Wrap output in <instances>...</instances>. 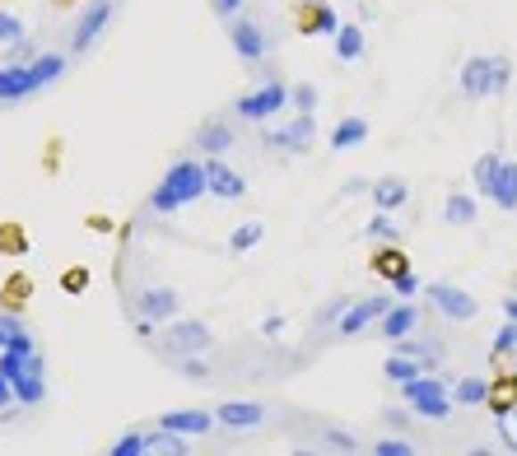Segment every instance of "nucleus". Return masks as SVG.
Masks as SVG:
<instances>
[{
	"label": "nucleus",
	"instance_id": "f257e3e1",
	"mask_svg": "<svg viewBox=\"0 0 517 456\" xmlns=\"http://www.w3.org/2000/svg\"><path fill=\"white\" fill-rule=\"evenodd\" d=\"M210 186H205V163L196 159H177L168 173H163V182L154 186V196H150V210L154 215H177L182 205H192L201 200Z\"/></svg>",
	"mask_w": 517,
	"mask_h": 456
},
{
	"label": "nucleus",
	"instance_id": "f03ea898",
	"mask_svg": "<svg viewBox=\"0 0 517 456\" xmlns=\"http://www.w3.org/2000/svg\"><path fill=\"white\" fill-rule=\"evenodd\" d=\"M401 396H406V405L420 414V419H447L452 414V387H443V378L439 372H420V378H410V382H401Z\"/></svg>",
	"mask_w": 517,
	"mask_h": 456
},
{
	"label": "nucleus",
	"instance_id": "7ed1b4c3",
	"mask_svg": "<svg viewBox=\"0 0 517 456\" xmlns=\"http://www.w3.org/2000/svg\"><path fill=\"white\" fill-rule=\"evenodd\" d=\"M215 345V330L205 322H168L163 330V349L177 359V354H205V349Z\"/></svg>",
	"mask_w": 517,
	"mask_h": 456
},
{
	"label": "nucleus",
	"instance_id": "20e7f679",
	"mask_svg": "<svg viewBox=\"0 0 517 456\" xmlns=\"http://www.w3.org/2000/svg\"><path fill=\"white\" fill-rule=\"evenodd\" d=\"M387 307H391L387 294H368V298H359V303H349V307H345V317L336 322V330H341V336H364V326L382 322V317H387Z\"/></svg>",
	"mask_w": 517,
	"mask_h": 456
},
{
	"label": "nucleus",
	"instance_id": "39448f33",
	"mask_svg": "<svg viewBox=\"0 0 517 456\" xmlns=\"http://www.w3.org/2000/svg\"><path fill=\"white\" fill-rule=\"evenodd\" d=\"M294 24H299V33H308V37H336L341 14L331 10V5H322V0H299Z\"/></svg>",
	"mask_w": 517,
	"mask_h": 456
},
{
	"label": "nucleus",
	"instance_id": "423d86ee",
	"mask_svg": "<svg viewBox=\"0 0 517 456\" xmlns=\"http://www.w3.org/2000/svg\"><path fill=\"white\" fill-rule=\"evenodd\" d=\"M284 102H289V89L284 85H261L257 94H247V98H238V117H247V121H266V117H275V112H284Z\"/></svg>",
	"mask_w": 517,
	"mask_h": 456
},
{
	"label": "nucleus",
	"instance_id": "0eeeda50",
	"mask_svg": "<svg viewBox=\"0 0 517 456\" xmlns=\"http://www.w3.org/2000/svg\"><path fill=\"white\" fill-rule=\"evenodd\" d=\"M313 135H317V121H313V112H299V117L289 121L284 131H266V144H271V150L303 154V150H313Z\"/></svg>",
	"mask_w": 517,
	"mask_h": 456
},
{
	"label": "nucleus",
	"instance_id": "6e6552de",
	"mask_svg": "<svg viewBox=\"0 0 517 456\" xmlns=\"http://www.w3.org/2000/svg\"><path fill=\"white\" fill-rule=\"evenodd\" d=\"M494 66H499V56H471L457 75L462 98H494Z\"/></svg>",
	"mask_w": 517,
	"mask_h": 456
},
{
	"label": "nucleus",
	"instance_id": "1a4fd4ad",
	"mask_svg": "<svg viewBox=\"0 0 517 456\" xmlns=\"http://www.w3.org/2000/svg\"><path fill=\"white\" fill-rule=\"evenodd\" d=\"M205 186H210L215 200H242L247 177H242L238 168H229L224 159H205Z\"/></svg>",
	"mask_w": 517,
	"mask_h": 456
},
{
	"label": "nucleus",
	"instance_id": "9d476101",
	"mask_svg": "<svg viewBox=\"0 0 517 456\" xmlns=\"http://www.w3.org/2000/svg\"><path fill=\"white\" fill-rule=\"evenodd\" d=\"M108 19H112V0H94V5L79 14V28H75V37H70V52L85 56V52L98 43V33L108 28Z\"/></svg>",
	"mask_w": 517,
	"mask_h": 456
},
{
	"label": "nucleus",
	"instance_id": "9b49d317",
	"mask_svg": "<svg viewBox=\"0 0 517 456\" xmlns=\"http://www.w3.org/2000/svg\"><path fill=\"white\" fill-rule=\"evenodd\" d=\"M429 303L439 307L447 322H471L475 317V298L457 284H429Z\"/></svg>",
	"mask_w": 517,
	"mask_h": 456
},
{
	"label": "nucleus",
	"instance_id": "f8f14e48",
	"mask_svg": "<svg viewBox=\"0 0 517 456\" xmlns=\"http://www.w3.org/2000/svg\"><path fill=\"white\" fill-rule=\"evenodd\" d=\"M177 289L173 284H150L144 294L135 298V317H150V322H168V317H177Z\"/></svg>",
	"mask_w": 517,
	"mask_h": 456
},
{
	"label": "nucleus",
	"instance_id": "ddd939ff",
	"mask_svg": "<svg viewBox=\"0 0 517 456\" xmlns=\"http://www.w3.org/2000/svg\"><path fill=\"white\" fill-rule=\"evenodd\" d=\"M229 43L242 61H261L266 56V33L252 24V19H234L229 14Z\"/></svg>",
	"mask_w": 517,
	"mask_h": 456
},
{
	"label": "nucleus",
	"instance_id": "4468645a",
	"mask_svg": "<svg viewBox=\"0 0 517 456\" xmlns=\"http://www.w3.org/2000/svg\"><path fill=\"white\" fill-rule=\"evenodd\" d=\"M215 419H219L224 428H257V424L266 419V410H261L257 401H224V405L215 410Z\"/></svg>",
	"mask_w": 517,
	"mask_h": 456
},
{
	"label": "nucleus",
	"instance_id": "2eb2a0df",
	"mask_svg": "<svg viewBox=\"0 0 517 456\" xmlns=\"http://www.w3.org/2000/svg\"><path fill=\"white\" fill-rule=\"evenodd\" d=\"M61 75H66V56H56V52H43V56L29 61V89L33 94L47 89V85H56Z\"/></svg>",
	"mask_w": 517,
	"mask_h": 456
},
{
	"label": "nucleus",
	"instance_id": "dca6fc26",
	"mask_svg": "<svg viewBox=\"0 0 517 456\" xmlns=\"http://www.w3.org/2000/svg\"><path fill=\"white\" fill-rule=\"evenodd\" d=\"M215 414L210 410H168L159 414V428H173V433H210Z\"/></svg>",
	"mask_w": 517,
	"mask_h": 456
},
{
	"label": "nucleus",
	"instance_id": "f3484780",
	"mask_svg": "<svg viewBox=\"0 0 517 456\" xmlns=\"http://www.w3.org/2000/svg\"><path fill=\"white\" fill-rule=\"evenodd\" d=\"M415 322H420V313H415L410 303H391V307H387V317L378 322V330H382L387 340H406L410 330H415Z\"/></svg>",
	"mask_w": 517,
	"mask_h": 456
},
{
	"label": "nucleus",
	"instance_id": "a211bd4d",
	"mask_svg": "<svg viewBox=\"0 0 517 456\" xmlns=\"http://www.w3.org/2000/svg\"><path fill=\"white\" fill-rule=\"evenodd\" d=\"M489 200L499 205V210H517V159H504L499 163V177H494V191H489Z\"/></svg>",
	"mask_w": 517,
	"mask_h": 456
},
{
	"label": "nucleus",
	"instance_id": "6ab92c4d",
	"mask_svg": "<svg viewBox=\"0 0 517 456\" xmlns=\"http://www.w3.org/2000/svg\"><path fill=\"white\" fill-rule=\"evenodd\" d=\"M489 414L499 419V414H508L513 405H517V372H499V378L489 382Z\"/></svg>",
	"mask_w": 517,
	"mask_h": 456
},
{
	"label": "nucleus",
	"instance_id": "aec40b11",
	"mask_svg": "<svg viewBox=\"0 0 517 456\" xmlns=\"http://www.w3.org/2000/svg\"><path fill=\"white\" fill-rule=\"evenodd\" d=\"M368 140V121L364 117H345V121H336V131H331L326 135V144H331V150H355V144H364Z\"/></svg>",
	"mask_w": 517,
	"mask_h": 456
},
{
	"label": "nucleus",
	"instance_id": "412c9836",
	"mask_svg": "<svg viewBox=\"0 0 517 456\" xmlns=\"http://www.w3.org/2000/svg\"><path fill=\"white\" fill-rule=\"evenodd\" d=\"M410 200V186L401 182V177H378L373 182V205H378V210H401V205Z\"/></svg>",
	"mask_w": 517,
	"mask_h": 456
},
{
	"label": "nucleus",
	"instance_id": "4be33fe9",
	"mask_svg": "<svg viewBox=\"0 0 517 456\" xmlns=\"http://www.w3.org/2000/svg\"><path fill=\"white\" fill-rule=\"evenodd\" d=\"M331 43H336V56L341 61H359L364 56V24H341Z\"/></svg>",
	"mask_w": 517,
	"mask_h": 456
},
{
	"label": "nucleus",
	"instance_id": "5701e85b",
	"mask_svg": "<svg viewBox=\"0 0 517 456\" xmlns=\"http://www.w3.org/2000/svg\"><path fill=\"white\" fill-rule=\"evenodd\" d=\"M29 66H0V102L10 98H29Z\"/></svg>",
	"mask_w": 517,
	"mask_h": 456
},
{
	"label": "nucleus",
	"instance_id": "b1692460",
	"mask_svg": "<svg viewBox=\"0 0 517 456\" xmlns=\"http://www.w3.org/2000/svg\"><path fill=\"white\" fill-rule=\"evenodd\" d=\"M401 271H410V261H406L401 247H378V252H373V275H382V280L391 284Z\"/></svg>",
	"mask_w": 517,
	"mask_h": 456
},
{
	"label": "nucleus",
	"instance_id": "393cba45",
	"mask_svg": "<svg viewBox=\"0 0 517 456\" xmlns=\"http://www.w3.org/2000/svg\"><path fill=\"white\" fill-rule=\"evenodd\" d=\"M196 144H201V150L205 154H210V159H219L224 150H229V144H234V131L229 126H224V121H210V126H201V135H196Z\"/></svg>",
	"mask_w": 517,
	"mask_h": 456
},
{
	"label": "nucleus",
	"instance_id": "a878e982",
	"mask_svg": "<svg viewBox=\"0 0 517 456\" xmlns=\"http://www.w3.org/2000/svg\"><path fill=\"white\" fill-rule=\"evenodd\" d=\"M47 387H43V372H19L14 378V401L19 405H43Z\"/></svg>",
	"mask_w": 517,
	"mask_h": 456
},
{
	"label": "nucleus",
	"instance_id": "bb28decb",
	"mask_svg": "<svg viewBox=\"0 0 517 456\" xmlns=\"http://www.w3.org/2000/svg\"><path fill=\"white\" fill-rule=\"evenodd\" d=\"M452 401L457 405H485L489 401V378H462L452 387Z\"/></svg>",
	"mask_w": 517,
	"mask_h": 456
},
{
	"label": "nucleus",
	"instance_id": "cd10ccee",
	"mask_svg": "<svg viewBox=\"0 0 517 456\" xmlns=\"http://www.w3.org/2000/svg\"><path fill=\"white\" fill-rule=\"evenodd\" d=\"M499 163H504V154H480V159H475L471 177H475V191H480V196H489V191H494V177H499Z\"/></svg>",
	"mask_w": 517,
	"mask_h": 456
},
{
	"label": "nucleus",
	"instance_id": "c85d7f7f",
	"mask_svg": "<svg viewBox=\"0 0 517 456\" xmlns=\"http://www.w3.org/2000/svg\"><path fill=\"white\" fill-rule=\"evenodd\" d=\"M382 372L391 382H410V378H420V372H424V363H415V354H401V349H397L391 359H382Z\"/></svg>",
	"mask_w": 517,
	"mask_h": 456
},
{
	"label": "nucleus",
	"instance_id": "c756f323",
	"mask_svg": "<svg viewBox=\"0 0 517 456\" xmlns=\"http://www.w3.org/2000/svg\"><path fill=\"white\" fill-rule=\"evenodd\" d=\"M364 238L368 242H401V228H397V219H391L387 210H378L373 219L364 224Z\"/></svg>",
	"mask_w": 517,
	"mask_h": 456
},
{
	"label": "nucleus",
	"instance_id": "7c9ffc66",
	"mask_svg": "<svg viewBox=\"0 0 517 456\" xmlns=\"http://www.w3.org/2000/svg\"><path fill=\"white\" fill-rule=\"evenodd\" d=\"M261 238H266V228H261L257 219H247V224H238L234 233H229V252H238V256H242V252H252V247H257Z\"/></svg>",
	"mask_w": 517,
	"mask_h": 456
},
{
	"label": "nucleus",
	"instance_id": "2f4dec72",
	"mask_svg": "<svg viewBox=\"0 0 517 456\" xmlns=\"http://www.w3.org/2000/svg\"><path fill=\"white\" fill-rule=\"evenodd\" d=\"M443 219L447 224H457V228H466V224H475V200L471 196H447V205H443Z\"/></svg>",
	"mask_w": 517,
	"mask_h": 456
},
{
	"label": "nucleus",
	"instance_id": "473e14b6",
	"mask_svg": "<svg viewBox=\"0 0 517 456\" xmlns=\"http://www.w3.org/2000/svg\"><path fill=\"white\" fill-rule=\"evenodd\" d=\"M504 354H517V322H504L499 336H494V345H489V359L494 363H504Z\"/></svg>",
	"mask_w": 517,
	"mask_h": 456
},
{
	"label": "nucleus",
	"instance_id": "72a5a7b5",
	"mask_svg": "<svg viewBox=\"0 0 517 456\" xmlns=\"http://www.w3.org/2000/svg\"><path fill=\"white\" fill-rule=\"evenodd\" d=\"M0 252H10V256L29 252V233L19 224H0Z\"/></svg>",
	"mask_w": 517,
	"mask_h": 456
},
{
	"label": "nucleus",
	"instance_id": "f704fd0d",
	"mask_svg": "<svg viewBox=\"0 0 517 456\" xmlns=\"http://www.w3.org/2000/svg\"><path fill=\"white\" fill-rule=\"evenodd\" d=\"M150 452H168V456H182L187 452V438L173 428H163V433H150Z\"/></svg>",
	"mask_w": 517,
	"mask_h": 456
},
{
	"label": "nucleus",
	"instance_id": "c9c22d12",
	"mask_svg": "<svg viewBox=\"0 0 517 456\" xmlns=\"http://www.w3.org/2000/svg\"><path fill=\"white\" fill-rule=\"evenodd\" d=\"M150 452V433H127V438L112 443V456H144Z\"/></svg>",
	"mask_w": 517,
	"mask_h": 456
},
{
	"label": "nucleus",
	"instance_id": "e433bc0d",
	"mask_svg": "<svg viewBox=\"0 0 517 456\" xmlns=\"http://www.w3.org/2000/svg\"><path fill=\"white\" fill-rule=\"evenodd\" d=\"M29 28H24V19H19V14H10V10H0V43H19V37H24Z\"/></svg>",
	"mask_w": 517,
	"mask_h": 456
},
{
	"label": "nucleus",
	"instance_id": "4c0bfd02",
	"mask_svg": "<svg viewBox=\"0 0 517 456\" xmlns=\"http://www.w3.org/2000/svg\"><path fill=\"white\" fill-rule=\"evenodd\" d=\"M289 102H294L299 112H313L317 108V89L313 85H294V89H289Z\"/></svg>",
	"mask_w": 517,
	"mask_h": 456
},
{
	"label": "nucleus",
	"instance_id": "58836bf2",
	"mask_svg": "<svg viewBox=\"0 0 517 456\" xmlns=\"http://www.w3.org/2000/svg\"><path fill=\"white\" fill-rule=\"evenodd\" d=\"M494 424H499V433H504V447H508V452H517V405H513L508 414H499Z\"/></svg>",
	"mask_w": 517,
	"mask_h": 456
},
{
	"label": "nucleus",
	"instance_id": "ea45409f",
	"mask_svg": "<svg viewBox=\"0 0 517 456\" xmlns=\"http://www.w3.org/2000/svg\"><path fill=\"white\" fill-rule=\"evenodd\" d=\"M33 61V43L29 37H19V43H10V52H5V66H29Z\"/></svg>",
	"mask_w": 517,
	"mask_h": 456
},
{
	"label": "nucleus",
	"instance_id": "a19ab883",
	"mask_svg": "<svg viewBox=\"0 0 517 456\" xmlns=\"http://www.w3.org/2000/svg\"><path fill=\"white\" fill-rule=\"evenodd\" d=\"M373 452H378V456H410L415 447H410L406 438H382V443H373Z\"/></svg>",
	"mask_w": 517,
	"mask_h": 456
},
{
	"label": "nucleus",
	"instance_id": "79ce46f5",
	"mask_svg": "<svg viewBox=\"0 0 517 456\" xmlns=\"http://www.w3.org/2000/svg\"><path fill=\"white\" fill-rule=\"evenodd\" d=\"M391 289H397V298H410V294L420 289V275H415V271H401L397 280H391Z\"/></svg>",
	"mask_w": 517,
	"mask_h": 456
},
{
	"label": "nucleus",
	"instance_id": "37998d69",
	"mask_svg": "<svg viewBox=\"0 0 517 456\" xmlns=\"http://www.w3.org/2000/svg\"><path fill=\"white\" fill-rule=\"evenodd\" d=\"M508 85H513V61L499 56V66H494V94H504Z\"/></svg>",
	"mask_w": 517,
	"mask_h": 456
},
{
	"label": "nucleus",
	"instance_id": "c03bdc74",
	"mask_svg": "<svg viewBox=\"0 0 517 456\" xmlns=\"http://www.w3.org/2000/svg\"><path fill=\"white\" fill-rule=\"evenodd\" d=\"M345 307H349V298H341V303H331V307H322V313H317V322H322V326H336V322L345 317Z\"/></svg>",
	"mask_w": 517,
	"mask_h": 456
},
{
	"label": "nucleus",
	"instance_id": "a18cd8bd",
	"mask_svg": "<svg viewBox=\"0 0 517 456\" xmlns=\"http://www.w3.org/2000/svg\"><path fill=\"white\" fill-rule=\"evenodd\" d=\"M410 414H415V410H387L382 419H387L391 428H410Z\"/></svg>",
	"mask_w": 517,
	"mask_h": 456
},
{
	"label": "nucleus",
	"instance_id": "49530a36",
	"mask_svg": "<svg viewBox=\"0 0 517 456\" xmlns=\"http://www.w3.org/2000/svg\"><path fill=\"white\" fill-rule=\"evenodd\" d=\"M326 443H331V447H341V452H359V443H355V438H345V433H336V428L326 433Z\"/></svg>",
	"mask_w": 517,
	"mask_h": 456
},
{
	"label": "nucleus",
	"instance_id": "de8ad7c7",
	"mask_svg": "<svg viewBox=\"0 0 517 456\" xmlns=\"http://www.w3.org/2000/svg\"><path fill=\"white\" fill-rule=\"evenodd\" d=\"M85 280H89L85 271H70V275H66V289H70V294H85Z\"/></svg>",
	"mask_w": 517,
	"mask_h": 456
},
{
	"label": "nucleus",
	"instance_id": "09e8293b",
	"mask_svg": "<svg viewBox=\"0 0 517 456\" xmlns=\"http://www.w3.org/2000/svg\"><path fill=\"white\" fill-rule=\"evenodd\" d=\"M10 401H14V382L5 378V372H0V410H5Z\"/></svg>",
	"mask_w": 517,
	"mask_h": 456
},
{
	"label": "nucleus",
	"instance_id": "8fccbe9b",
	"mask_svg": "<svg viewBox=\"0 0 517 456\" xmlns=\"http://www.w3.org/2000/svg\"><path fill=\"white\" fill-rule=\"evenodd\" d=\"M261 330H266V336H280V330H284V317H280V313H271V317L261 322Z\"/></svg>",
	"mask_w": 517,
	"mask_h": 456
},
{
	"label": "nucleus",
	"instance_id": "3c124183",
	"mask_svg": "<svg viewBox=\"0 0 517 456\" xmlns=\"http://www.w3.org/2000/svg\"><path fill=\"white\" fill-rule=\"evenodd\" d=\"M238 5H242V0H215L219 14H238Z\"/></svg>",
	"mask_w": 517,
	"mask_h": 456
},
{
	"label": "nucleus",
	"instance_id": "603ef678",
	"mask_svg": "<svg viewBox=\"0 0 517 456\" xmlns=\"http://www.w3.org/2000/svg\"><path fill=\"white\" fill-rule=\"evenodd\" d=\"M504 317H508V322H517V294H508V298H504Z\"/></svg>",
	"mask_w": 517,
	"mask_h": 456
}]
</instances>
